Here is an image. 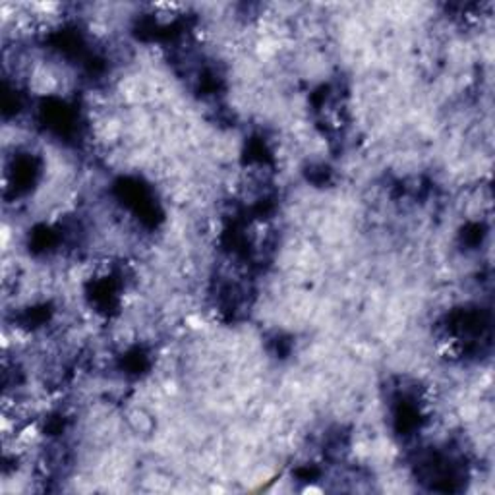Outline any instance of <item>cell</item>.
Instances as JSON below:
<instances>
[{
  "mask_svg": "<svg viewBox=\"0 0 495 495\" xmlns=\"http://www.w3.org/2000/svg\"><path fill=\"white\" fill-rule=\"evenodd\" d=\"M126 424L128 428L138 435H147L155 428L153 416H151L145 408H142V406H135V408H130V410H128Z\"/></svg>",
  "mask_w": 495,
  "mask_h": 495,
  "instance_id": "1",
  "label": "cell"
}]
</instances>
